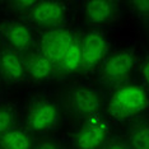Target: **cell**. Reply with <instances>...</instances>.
<instances>
[{"label":"cell","instance_id":"9c48e42d","mask_svg":"<svg viewBox=\"0 0 149 149\" xmlns=\"http://www.w3.org/2000/svg\"><path fill=\"white\" fill-rule=\"evenodd\" d=\"M117 1H87L84 3V18L92 26H104L113 22L118 15Z\"/></svg>","mask_w":149,"mask_h":149},{"label":"cell","instance_id":"8992f818","mask_svg":"<svg viewBox=\"0 0 149 149\" xmlns=\"http://www.w3.org/2000/svg\"><path fill=\"white\" fill-rule=\"evenodd\" d=\"M60 120V111L55 102L45 98L29 104L26 113V125L33 133L43 134L54 130Z\"/></svg>","mask_w":149,"mask_h":149},{"label":"cell","instance_id":"6da1fadb","mask_svg":"<svg viewBox=\"0 0 149 149\" xmlns=\"http://www.w3.org/2000/svg\"><path fill=\"white\" fill-rule=\"evenodd\" d=\"M51 61L57 72L68 74L82 70L79 36L70 29L56 28L45 31L40 38V50Z\"/></svg>","mask_w":149,"mask_h":149},{"label":"cell","instance_id":"30bf717a","mask_svg":"<svg viewBox=\"0 0 149 149\" xmlns=\"http://www.w3.org/2000/svg\"><path fill=\"white\" fill-rule=\"evenodd\" d=\"M4 37L14 51L21 52L29 51L35 42L32 28L22 22H12L6 24L4 28Z\"/></svg>","mask_w":149,"mask_h":149},{"label":"cell","instance_id":"5b68a950","mask_svg":"<svg viewBox=\"0 0 149 149\" xmlns=\"http://www.w3.org/2000/svg\"><path fill=\"white\" fill-rule=\"evenodd\" d=\"M110 139V123L103 116L82 120L74 134L75 149H102Z\"/></svg>","mask_w":149,"mask_h":149},{"label":"cell","instance_id":"8fae6325","mask_svg":"<svg viewBox=\"0 0 149 149\" xmlns=\"http://www.w3.org/2000/svg\"><path fill=\"white\" fill-rule=\"evenodd\" d=\"M26 75L35 80H45L57 72L55 65L40 51L27 54L23 57Z\"/></svg>","mask_w":149,"mask_h":149},{"label":"cell","instance_id":"ac0fdd59","mask_svg":"<svg viewBox=\"0 0 149 149\" xmlns=\"http://www.w3.org/2000/svg\"><path fill=\"white\" fill-rule=\"evenodd\" d=\"M102 149H131V148H130V145L127 144L125 138L113 136V138H110L106 143H104Z\"/></svg>","mask_w":149,"mask_h":149},{"label":"cell","instance_id":"4fadbf2b","mask_svg":"<svg viewBox=\"0 0 149 149\" xmlns=\"http://www.w3.org/2000/svg\"><path fill=\"white\" fill-rule=\"evenodd\" d=\"M125 139L131 149H149V117L131 121Z\"/></svg>","mask_w":149,"mask_h":149},{"label":"cell","instance_id":"d6986e66","mask_svg":"<svg viewBox=\"0 0 149 149\" xmlns=\"http://www.w3.org/2000/svg\"><path fill=\"white\" fill-rule=\"evenodd\" d=\"M32 149H64L59 141L54 140V139H43L38 141Z\"/></svg>","mask_w":149,"mask_h":149},{"label":"cell","instance_id":"ba28073f","mask_svg":"<svg viewBox=\"0 0 149 149\" xmlns=\"http://www.w3.org/2000/svg\"><path fill=\"white\" fill-rule=\"evenodd\" d=\"M66 17V4L63 1H36L28 12L29 22L46 31L63 28Z\"/></svg>","mask_w":149,"mask_h":149},{"label":"cell","instance_id":"7c38bea8","mask_svg":"<svg viewBox=\"0 0 149 149\" xmlns=\"http://www.w3.org/2000/svg\"><path fill=\"white\" fill-rule=\"evenodd\" d=\"M0 72L9 80H22L26 77L23 59L14 50H5L0 54Z\"/></svg>","mask_w":149,"mask_h":149},{"label":"cell","instance_id":"ffe728a7","mask_svg":"<svg viewBox=\"0 0 149 149\" xmlns=\"http://www.w3.org/2000/svg\"><path fill=\"white\" fill-rule=\"evenodd\" d=\"M147 36H148V40H149V22L147 23Z\"/></svg>","mask_w":149,"mask_h":149},{"label":"cell","instance_id":"277c9868","mask_svg":"<svg viewBox=\"0 0 149 149\" xmlns=\"http://www.w3.org/2000/svg\"><path fill=\"white\" fill-rule=\"evenodd\" d=\"M66 110L72 116L86 120L100 116L106 106V98L101 89L91 84H78L69 89L65 98Z\"/></svg>","mask_w":149,"mask_h":149},{"label":"cell","instance_id":"2e32d148","mask_svg":"<svg viewBox=\"0 0 149 149\" xmlns=\"http://www.w3.org/2000/svg\"><path fill=\"white\" fill-rule=\"evenodd\" d=\"M131 12L138 21L147 23L149 22V0H138V1H131Z\"/></svg>","mask_w":149,"mask_h":149},{"label":"cell","instance_id":"9a60e30c","mask_svg":"<svg viewBox=\"0 0 149 149\" xmlns=\"http://www.w3.org/2000/svg\"><path fill=\"white\" fill-rule=\"evenodd\" d=\"M15 115L10 106L1 104L0 106V136L14 129Z\"/></svg>","mask_w":149,"mask_h":149},{"label":"cell","instance_id":"7a4b0ae2","mask_svg":"<svg viewBox=\"0 0 149 149\" xmlns=\"http://www.w3.org/2000/svg\"><path fill=\"white\" fill-rule=\"evenodd\" d=\"M106 111L116 121L144 117L149 112V91L141 83L121 84L106 101Z\"/></svg>","mask_w":149,"mask_h":149},{"label":"cell","instance_id":"52a82bcc","mask_svg":"<svg viewBox=\"0 0 149 149\" xmlns=\"http://www.w3.org/2000/svg\"><path fill=\"white\" fill-rule=\"evenodd\" d=\"M82 70L92 72L98 69L110 51V42L107 37L100 31H88L79 37Z\"/></svg>","mask_w":149,"mask_h":149},{"label":"cell","instance_id":"3957f363","mask_svg":"<svg viewBox=\"0 0 149 149\" xmlns=\"http://www.w3.org/2000/svg\"><path fill=\"white\" fill-rule=\"evenodd\" d=\"M135 47H129L107 55L98 68L100 83L107 89L113 91L129 80L135 68Z\"/></svg>","mask_w":149,"mask_h":149},{"label":"cell","instance_id":"e0dca14e","mask_svg":"<svg viewBox=\"0 0 149 149\" xmlns=\"http://www.w3.org/2000/svg\"><path fill=\"white\" fill-rule=\"evenodd\" d=\"M139 74H140L141 84L149 91V52L140 60V64H139Z\"/></svg>","mask_w":149,"mask_h":149},{"label":"cell","instance_id":"5bb4252c","mask_svg":"<svg viewBox=\"0 0 149 149\" xmlns=\"http://www.w3.org/2000/svg\"><path fill=\"white\" fill-rule=\"evenodd\" d=\"M1 149H32V139L27 131L21 129H12L0 136Z\"/></svg>","mask_w":149,"mask_h":149}]
</instances>
